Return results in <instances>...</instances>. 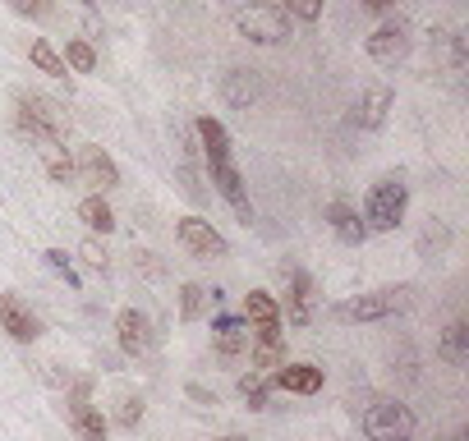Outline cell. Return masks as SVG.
I'll use <instances>...</instances> for the list:
<instances>
[{"instance_id": "6da1fadb", "label": "cell", "mask_w": 469, "mask_h": 441, "mask_svg": "<svg viewBox=\"0 0 469 441\" xmlns=\"http://www.w3.org/2000/svg\"><path fill=\"white\" fill-rule=\"evenodd\" d=\"M15 106H19L15 124H19L24 138H33V142H64L70 138V115H64L60 102H51L42 93H19Z\"/></svg>"}, {"instance_id": "7a4b0ae2", "label": "cell", "mask_w": 469, "mask_h": 441, "mask_svg": "<svg viewBox=\"0 0 469 441\" xmlns=\"http://www.w3.org/2000/svg\"><path fill=\"white\" fill-rule=\"evenodd\" d=\"M405 211H410V184L400 175H382L364 198V226L368 235H391L405 220Z\"/></svg>"}, {"instance_id": "3957f363", "label": "cell", "mask_w": 469, "mask_h": 441, "mask_svg": "<svg viewBox=\"0 0 469 441\" xmlns=\"http://www.w3.org/2000/svg\"><path fill=\"white\" fill-rule=\"evenodd\" d=\"M235 28H239V37H249L253 46H281V42H290V33H295L290 15L277 5V0H253V5H244V10L235 15Z\"/></svg>"}, {"instance_id": "277c9868", "label": "cell", "mask_w": 469, "mask_h": 441, "mask_svg": "<svg viewBox=\"0 0 469 441\" xmlns=\"http://www.w3.org/2000/svg\"><path fill=\"white\" fill-rule=\"evenodd\" d=\"M410 309V285H386V289H368L359 299H346L331 309L337 322H382L391 313H405Z\"/></svg>"}, {"instance_id": "5b68a950", "label": "cell", "mask_w": 469, "mask_h": 441, "mask_svg": "<svg viewBox=\"0 0 469 441\" xmlns=\"http://www.w3.org/2000/svg\"><path fill=\"white\" fill-rule=\"evenodd\" d=\"M359 427H364L368 441H410L419 423H415L410 405H400V400H373V405L364 409Z\"/></svg>"}, {"instance_id": "8992f818", "label": "cell", "mask_w": 469, "mask_h": 441, "mask_svg": "<svg viewBox=\"0 0 469 441\" xmlns=\"http://www.w3.org/2000/svg\"><path fill=\"white\" fill-rule=\"evenodd\" d=\"M244 327L253 331L249 345H277L286 340V318H281V304L272 299L267 289H249V299H244Z\"/></svg>"}, {"instance_id": "52a82bcc", "label": "cell", "mask_w": 469, "mask_h": 441, "mask_svg": "<svg viewBox=\"0 0 469 441\" xmlns=\"http://www.w3.org/2000/svg\"><path fill=\"white\" fill-rule=\"evenodd\" d=\"M410 46H415V28H410L405 19H386V24H377V33L368 37V55H373L382 69L405 64Z\"/></svg>"}, {"instance_id": "ba28073f", "label": "cell", "mask_w": 469, "mask_h": 441, "mask_svg": "<svg viewBox=\"0 0 469 441\" xmlns=\"http://www.w3.org/2000/svg\"><path fill=\"white\" fill-rule=\"evenodd\" d=\"M175 240H180V244H184L193 258H226V253H230L226 235L212 226V220H203V216H180Z\"/></svg>"}, {"instance_id": "9c48e42d", "label": "cell", "mask_w": 469, "mask_h": 441, "mask_svg": "<svg viewBox=\"0 0 469 441\" xmlns=\"http://www.w3.org/2000/svg\"><path fill=\"white\" fill-rule=\"evenodd\" d=\"M74 175L83 184H93L97 193H106V189L120 184V166L111 162V152H106V147H97V142H83L79 152H74Z\"/></svg>"}, {"instance_id": "30bf717a", "label": "cell", "mask_w": 469, "mask_h": 441, "mask_svg": "<svg viewBox=\"0 0 469 441\" xmlns=\"http://www.w3.org/2000/svg\"><path fill=\"white\" fill-rule=\"evenodd\" d=\"M0 331L10 340H19V345H33L42 336V318L19 299V294H0Z\"/></svg>"}, {"instance_id": "8fae6325", "label": "cell", "mask_w": 469, "mask_h": 441, "mask_svg": "<svg viewBox=\"0 0 469 441\" xmlns=\"http://www.w3.org/2000/svg\"><path fill=\"white\" fill-rule=\"evenodd\" d=\"M64 418H70V427L79 432V441H106V432H111V423L93 405V396H79V391L64 396Z\"/></svg>"}, {"instance_id": "7c38bea8", "label": "cell", "mask_w": 469, "mask_h": 441, "mask_svg": "<svg viewBox=\"0 0 469 441\" xmlns=\"http://www.w3.org/2000/svg\"><path fill=\"white\" fill-rule=\"evenodd\" d=\"M281 276H286V318L295 327H308L313 322V276L299 267H281Z\"/></svg>"}, {"instance_id": "4fadbf2b", "label": "cell", "mask_w": 469, "mask_h": 441, "mask_svg": "<svg viewBox=\"0 0 469 441\" xmlns=\"http://www.w3.org/2000/svg\"><path fill=\"white\" fill-rule=\"evenodd\" d=\"M267 387L290 391V396H313V391H322V368L318 363H281L277 373H267Z\"/></svg>"}, {"instance_id": "5bb4252c", "label": "cell", "mask_w": 469, "mask_h": 441, "mask_svg": "<svg viewBox=\"0 0 469 441\" xmlns=\"http://www.w3.org/2000/svg\"><path fill=\"white\" fill-rule=\"evenodd\" d=\"M212 171V184H217V193L235 207V216L244 220V226H249V220H253V202H249V193H244V175L235 171V162H217V166H208Z\"/></svg>"}, {"instance_id": "9a60e30c", "label": "cell", "mask_w": 469, "mask_h": 441, "mask_svg": "<svg viewBox=\"0 0 469 441\" xmlns=\"http://www.w3.org/2000/svg\"><path fill=\"white\" fill-rule=\"evenodd\" d=\"M391 106H396V93H391L386 83H368V88L359 93L355 124H359V129H382V124H386V115H391Z\"/></svg>"}, {"instance_id": "2e32d148", "label": "cell", "mask_w": 469, "mask_h": 441, "mask_svg": "<svg viewBox=\"0 0 469 441\" xmlns=\"http://www.w3.org/2000/svg\"><path fill=\"white\" fill-rule=\"evenodd\" d=\"M327 220H331V235H337L341 244H350V249H359L368 240V226H364L359 207H350L346 198H337V202L327 207Z\"/></svg>"}, {"instance_id": "e0dca14e", "label": "cell", "mask_w": 469, "mask_h": 441, "mask_svg": "<svg viewBox=\"0 0 469 441\" xmlns=\"http://www.w3.org/2000/svg\"><path fill=\"white\" fill-rule=\"evenodd\" d=\"M221 97H226V106H235V111L258 106V97H262L258 74H253V69H226V74H221Z\"/></svg>"}, {"instance_id": "ac0fdd59", "label": "cell", "mask_w": 469, "mask_h": 441, "mask_svg": "<svg viewBox=\"0 0 469 441\" xmlns=\"http://www.w3.org/2000/svg\"><path fill=\"white\" fill-rule=\"evenodd\" d=\"M212 331H217V358L239 363V358L249 354V331H244V318L221 313V318H212Z\"/></svg>"}, {"instance_id": "d6986e66", "label": "cell", "mask_w": 469, "mask_h": 441, "mask_svg": "<svg viewBox=\"0 0 469 441\" xmlns=\"http://www.w3.org/2000/svg\"><path fill=\"white\" fill-rule=\"evenodd\" d=\"M193 133H198V142H203V152H208V166L230 162V133H226V124H221V120L198 115V120H193Z\"/></svg>"}, {"instance_id": "ffe728a7", "label": "cell", "mask_w": 469, "mask_h": 441, "mask_svg": "<svg viewBox=\"0 0 469 441\" xmlns=\"http://www.w3.org/2000/svg\"><path fill=\"white\" fill-rule=\"evenodd\" d=\"M115 331H120V349H124V354H143V349L152 345V327H148V318H143L139 309H124V313L115 318Z\"/></svg>"}, {"instance_id": "44dd1931", "label": "cell", "mask_w": 469, "mask_h": 441, "mask_svg": "<svg viewBox=\"0 0 469 441\" xmlns=\"http://www.w3.org/2000/svg\"><path fill=\"white\" fill-rule=\"evenodd\" d=\"M37 152H42V166H46V175L55 180V184H64L70 189L79 175H74V157L64 152V142H37Z\"/></svg>"}, {"instance_id": "7402d4cb", "label": "cell", "mask_w": 469, "mask_h": 441, "mask_svg": "<svg viewBox=\"0 0 469 441\" xmlns=\"http://www.w3.org/2000/svg\"><path fill=\"white\" fill-rule=\"evenodd\" d=\"M79 220H83L88 230H97V235H111V230H115V211H111V202H106L102 193H93V198L79 202Z\"/></svg>"}, {"instance_id": "603a6c76", "label": "cell", "mask_w": 469, "mask_h": 441, "mask_svg": "<svg viewBox=\"0 0 469 441\" xmlns=\"http://www.w3.org/2000/svg\"><path fill=\"white\" fill-rule=\"evenodd\" d=\"M28 60H33L42 74H51V79H64V74H70V69H64V60H60V51H55L51 42H42V37L28 42Z\"/></svg>"}, {"instance_id": "cb8c5ba5", "label": "cell", "mask_w": 469, "mask_h": 441, "mask_svg": "<svg viewBox=\"0 0 469 441\" xmlns=\"http://www.w3.org/2000/svg\"><path fill=\"white\" fill-rule=\"evenodd\" d=\"M442 358L455 363V368L469 358V331H464V322H451V327L442 331Z\"/></svg>"}, {"instance_id": "d4e9b609", "label": "cell", "mask_w": 469, "mask_h": 441, "mask_svg": "<svg viewBox=\"0 0 469 441\" xmlns=\"http://www.w3.org/2000/svg\"><path fill=\"white\" fill-rule=\"evenodd\" d=\"M64 69H74V74H93L97 69V51L83 42V37H74V42H64Z\"/></svg>"}, {"instance_id": "484cf974", "label": "cell", "mask_w": 469, "mask_h": 441, "mask_svg": "<svg viewBox=\"0 0 469 441\" xmlns=\"http://www.w3.org/2000/svg\"><path fill=\"white\" fill-rule=\"evenodd\" d=\"M208 313V289L203 285H180V318L184 322H198V318H203Z\"/></svg>"}, {"instance_id": "4316f807", "label": "cell", "mask_w": 469, "mask_h": 441, "mask_svg": "<svg viewBox=\"0 0 469 441\" xmlns=\"http://www.w3.org/2000/svg\"><path fill=\"white\" fill-rule=\"evenodd\" d=\"M267 391H272V387H267V377H262V373H253V368L239 377V396L249 400V409H253V414H262V409H267Z\"/></svg>"}, {"instance_id": "83f0119b", "label": "cell", "mask_w": 469, "mask_h": 441, "mask_svg": "<svg viewBox=\"0 0 469 441\" xmlns=\"http://www.w3.org/2000/svg\"><path fill=\"white\" fill-rule=\"evenodd\" d=\"M115 423L120 427H139L143 423V396H120L115 400Z\"/></svg>"}, {"instance_id": "f1b7e54d", "label": "cell", "mask_w": 469, "mask_h": 441, "mask_svg": "<svg viewBox=\"0 0 469 441\" xmlns=\"http://www.w3.org/2000/svg\"><path fill=\"white\" fill-rule=\"evenodd\" d=\"M322 5H327V0H286L281 10H286L290 19H299V24H318V19H322Z\"/></svg>"}, {"instance_id": "f546056e", "label": "cell", "mask_w": 469, "mask_h": 441, "mask_svg": "<svg viewBox=\"0 0 469 441\" xmlns=\"http://www.w3.org/2000/svg\"><path fill=\"white\" fill-rule=\"evenodd\" d=\"M42 258H46V267H51V271H60V276H64V285H70V289H79V285H83V280H79V271L70 267V258H64V249H46Z\"/></svg>"}, {"instance_id": "4dcf8cb0", "label": "cell", "mask_w": 469, "mask_h": 441, "mask_svg": "<svg viewBox=\"0 0 469 441\" xmlns=\"http://www.w3.org/2000/svg\"><path fill=\"white\" fill-rule=\"evenodd\" d=\"M5 5L15 10V15H24V19H51V0H5Z\"/></svg>"}, {"instance_id": "1f68e13d", "label": "cell", "mask_w": 469, "mask_h": 441, "mask_svg": "<svg viewBox=\"0 0 469 441\" xmlns=\"http://www.w3.org/2000/svg\"><path fill=\"white\" fill-rule=\"evenodd\" d=\"M180 189H184V198H203V184H198V171L189 166V162H180Z\"/></svg>"}, {"instance_id": "d6a6232c", "label": "cell", "mask_w": 469, "mask_h": 441, "mask_svg": "<svg viewBox=\"0 0 469 441\" xmlns=\"http://www.w3.org/2000/svg\"><path fill=\"white\" fill-rule=\"evenodd\" d=\"M83 258H88V267H97V271H106V249H102L97 240H88V244H83Z\"/></svg>"}, {"instance_id": "836d02e7", "label": "cell", "mask_w": 469, "mask_h": 441, "mask_svg": "<svg viewBox=\"0 0 469 441\" xmlns=\"http://www.w3.org/2000/svg\"><path fill=\"white\" fill-rule=\"evenodd\" d=\"M184 391H189V400H198V405H217V391H208V387H198V382H189Z\"/></svg>"}, {"instance_id": "e575fe53", "label": "cell", "mask_w": 469, "mask_h": 441, "mask_svg": "<svg viewBox=\"0 0 469 441\" xmlns=\"http://www.w3.org/2000/svg\"><path fill=\"white\" fill-rule=\"evenodd\" d=\"M396 5V0H364V10H373V15H386Z\"/></svg>"}, {"instance_id": "d590c367", "label": "cell", "mask_w": 469, "mask_h": 441, "mask_svg": "<svg viewBox=\"0 0 469 441\" xmlns=\"http://www.w3.org/2000/svg\"><path fill=\"white\" fill-rule=\"evenodd\" d=\"M139 258H143V271H148V276H161V262H152V253H139Z\"/></svg>"}, {"instance_id": "8d00e7d4", "label": "cell", "mask_w": 469, "mask_h": 441, "mask_svg": "<svg viewBox=\"0 0 469 441\" xmlns=\"http://www.w3.org/2000/svg\"><path fill=\"white\" fill-rule=\"evenodd\" d=\"M442 441H464V432H451V436H442Z\"/></svg>"}, {"instance_id": "74e56055", "label": "cell", "mask_w": 469, "mask_h": 441, "mask_svg": "<svg viewBox=\"0 0 469 441\" xmlns=\"http://www.w3.org/2000/svg\"><path fill=\"white\" fill-rule=\"evenodd\" d=\"M83 5H88V10H93V5H102V0H83Z\"/></svg>"}, {"instance_id": "f35d334b", "label": "cell", "mask_w": 469, "mask_h": 441, "mask_svg": "<svg viewBox=\"0 0 469 441\" xmlns=\"http://www.w3.org/2000/svg\"><path fill=\"white\" fill-rule=\"evenodd\" d=\"M221 441H244V436H221Z\"/></svg>"}]
</instances>
